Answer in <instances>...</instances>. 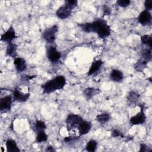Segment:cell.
Segmentation results:
<instances>
[{
	"label": "cell",
	"mask_w": 152,
	"mask_h": 152,
	"mask_svg": "<svg viewBox=\"0 0 152 152\" xmlns=\"http://www.w3.org/2000/svg\"><path fill=\"white\" fill-rule=\"evenodd\" d=\"M78 138V137H73V136H70V137H67L64 138V141L66 143H70L74 142L75 140H77Z\"/></svg>",
	"instance_id": "32"
},
{
	"label": "cell",
	"mask_w": 152,
	"mask_h": 152,
	"mask_svg": "<svg viewBox=\"0 0 152 152\" xmlns=\"http://www.w3.org/2000/svg\"><path fill=\"white\" fill-rule=\"evenodd\" d=\"M91 128V123L88 121H83L78 127L80 136L84 135L89 132Z\"/></svg>",
	"instance_id": "13"
},
{
	"label": "cell",
	"mask_w": 152,
	"mask_h": 152,
	"mask_svg": "<svg viewBox=\"0 0 152 152\" xmlns=\"http://www.w3.org/2000/svg\"><path fill=\"white\" fill-rule=\"evenodd\" d=\"M111 135H112V137H113V138H116V137L124 138V135H123V134L116 129L113 130V131L111 133Z\"/></svg>",
	"instance_id": "30"
},
{
	"label": "cell",
	"mask_w": 152,
	"mask_h": 152,
	"mask_svg": "<svg viewBox=\"0 0 152 152\" xmlns=\"http://www.w3.org/2000/svg\"><path fill=\"white\" fill-rule=\"evenodd\" d=\"M91 32L96 33L100 39L107 37L111 33L110 27L103 19H97L90 23Z\"/></svg>",
	"instance_id": "1"
},
{
	"label": "cell",
	"mask_w": 152,
	"mask_h": 152,
	"mask_svg": "<svg viewBox=\"0 0 152 152\" xmlns=\"http://www.w3.org/2000/svg\"><path fill=\"white\" fill-rule=\"evenodd\" d=\"M34 128L37 132L40 131L45 130L46 128V125L43 121L40 120H37L34 124Z\"/></svg>",
	"instance_id": "27"
},
{
	"label": "cell",
	"mask_w": 152,
	"mask_h": 152,
	"mask_svg": "<svg viewBox=\"0 0 152 152\" xmlns=\"http://www.w3.org/2000/svg\"><path fill=\"white\" fill-rule=\"evenodd\" d=\"M149 147H148V146L147 145H145L144 143H141L140 144V150L139 151H141V152H145V151H150L151 149H148Z\"/></svg>",
	"instance_id": "33"
},
{
	"label": "cell",
	"mask_w": 152,
	"mask_h": 152,
	"mask_svg": "<svg viewBox=\"0 0 152 152\" xmlns=\"http://www.w3.org/2000/svg\"><path fill=\"white\" fill-rule=\"evenodd\" d=\"M110 119V114L107 112H103L98 114L96 116V120L100 124H104L107 122Z\"/></svg>",
	"instance_id": "19"
},
{
	"label": "cell",
	"mask_w": 152,
	"mask_h": 152,
	"mask_svg": "<svg viewBox=\"0 0 152 152\" xmlns=\"http://www.w3.org/2000/svg\"><path fill=\"white\" fill-rule=\"evenodd\" d=\"M141 58L148 62L151 60V48H146L141 52Z\"/></svg>",
	"instance_id": "23"
},
{
	"label": "cell",
	"mask_w": 152,
	"mask_h": 152,
	"mask_svg": "<svg viewBox=\"0 0 152 152\" xmlns=\"http://www.w3.org/2000/svg\"><path fill=\"white\" fill-rule=\"evenodd\" d=\"M12 96L8 95L2 97L0 100V110L1 112H7L11 110L12 103Z\"/></svg>",
	"instance_id": "6"
},
{
	"label": "cell",
	"mask_w": 152,
	"mask_h": 152,
	"mask_svg": "<svg viewBox=\"0 0 152 152\" xmlns=\"http://www.w3.org/2000/svg\"><path fill=\"white\" fill-rule=\"evenodd\" d=\"M147 61L140 58L138 59L137 62L134 64V69L138 72H142L145 68H147Z\"/></svg>",
	"instance_id": "21"
},
{
	"label": "cell",
	"mask_w": 152,
	"mask_h": 152,
	"mask_svg": "<svg viewBox=\"0 0 152 152\" xmlns=\"http://www.w3.org/2000/svg\"><path fill=\"white\" fill-rule=\"evenodd\" d=\"M103 64V62L100 59L96 60L94 62H93L88 71V74H87L88 76L91 75L95 74L96 72H97L101 68Z\"/></svg>",
	"instance_id": "16"
},
{
	"label": "cell",
	"mask_w": 152,
	"mask_h": 152,
	"mask_svg": "<svg viewBox=\"0 0 152 152\" xmlns=\"http://www.w3.org/2000/svg\"><path fill=\"white\" fill-rule=\"evenodd\" d=\"M65 5L72 10V9L77 6L78 1L76 0H66L65 1Z\"/></svg>",
	"instance_id": "28"
},
{
	"label": "cell",
	"mask_w": 152,
	"mask_h": 152,
	"mask_svg": "<svg viewBox=\"0 0 152 152\" xmlns=\"http://www.w3.org/2000/svg\"><path fill=\"white\" fill-rule=\"evenodd\" d=\"M103 15H110V13H111V10L110 8L106 6V5H104L103 7Z\"/></svg>",
	"instance_id": "34"
},
{
	"label": "cell",
	"mask_w": 152,
	"mask_h": 152,
	"mask_svg": "<svg viewBox=\"0 0 152 152\" xmlns=\"http://www.w3.org/2000/svg\"><path fill=\"white\" fill-rule=\"evenodd\" d=\"M17 45L11 42L8 43L6 49V56L15 58L17 56Z\"/></svg>",
	"instance_id": "14"
},
{
	"label": "cell",
	"mask_w": 152,
	"mask_h": 152,
	"mask_svg": "<svg viewBox=\"0 0 152 152\" xmlns=\"http://www.w3.org/2000/svg\"><path fill=\"white\" fill-rule=\"evenodd\" d=\"M53 79L57 85L58 90L63 89L66 83L65 78L63 75H60L56 76Z\"/></svg>",
	"instance_id": "22"
},
{
	"label": "cell",
	"mask_w": 152,
	"mask_h": 152,
	"mask_svg": "<svg viewBox=\"0 0 152 152\" xmlns=\"http://www.w3.org/2000/svg\"><path fill=\"white\" fill-rule=\"evenodd\" d=\"M141 110L135 115L131 116L129 119V123L131 125H138L143 124L146 120V116L144 111V106L142 104L140 105Z\"/></svg>",
	"instance_id": "4"
},
{
	"label": "cell",
	"mask_w": 152,
	"mask_h": 152,
	"mask_svg": "<svg viewBox=\"0 0 152 152\" xmlns=\"http://www.w3.org/2000/svg\"><path fill=\"white\" fill-rule=\"evenodd\" d=\"M139 98H140V94L132 90L129 92L127 96V101L129 104H134L137 103Z\"/></svg>",
	"instance_id": "20"
},
{
	"label": "cell",
	"mask_w": 152,
	"mask_h": 152,
	"mask_svg": "<svg viewBox=\"0 0 152 152\" xmlns=\"http://www.w3.org/2000/svg\"><path fill=\"white\" fill-rule=\"evenodd\" d=\"M110 78L114 82L119 83L123 80L124 74L121 71L117 69H113L110 74Z\"/></svg>",
	"instance_id": "15"
},
{
	"label": "cell",
	"mask_w": 152,
	"mask_h": 152,
	"mask_svg": "<svg viewBox=\"0 0 152 152\" xmlns=\"http://www.w3.org/2000/svg\"><path fill=\"white\" fill-rule=\"evenodd\" d=\"M41 87L43 89V93L45 94H50L56 90H58L57 85L53 78L43 84L41 86Z\"/></svg>",
	"instance_id": "9"
},
{
	"label": "cell",
	"mask_w": 152,
	"mask_h": 152,
	"mask_svg": "<svg viewBox=\"0 0 152 152\" xmlns=\"http://www.w3.org/2000/svg\"><path fill=\"white\" fill-rule=\"evenodd\" d=\"M46 56L48 59L52 63H56L59 61L61 57V53L56 49L54 46H49L47 48Z\"/></svg>",
	"instance_id": "5"
},
{
	"label": "cell",
	"mask_w": 152,
	"mask_h": 152,
	"mask_svg": "<svg viewBox=\"0 0 152 152\" xmlns=\"http://www.w3.org/2000/svg\"><path fill=\"white\" fill-rule=\"evenodd\" d=\"M58 31V26L54 25L50 28L46 29L43 33V37L48 43L52 44L56 39V34Z\"/></svg>",
	"instance_id": "3"
},
{
	"label": "cell",
	"mask_w": 152,
	"mask_h": 152,
	"mask_svg": "<svg viewBox=\"0 0 152 152\" xmlns=\"http://www.w3.org/2000/svg\"><path fill=\"white\" fill-rule=\"evenodd\" d=\"M72 12V10L66 6L65 4L60 7L56 11V16L60 19H65L70 16Z\"/></svg>",
	"instance_id": "11"
},
{
	"label": "cell",
	"mask_w": 152,
	"mask_h": 152,
	"mask_svg": "<svg viewBox=\"0 0 152 152\" xmlns=\"http://www.w3.org/2000/svg\"><path fill=\"white\" fill-rule=\"evenodd\" d=\"M14 64L15 65L16 71L18 73H21L27 69L26 62L25 59L22 58H20V57L15 58L14 60Z\"/></svg>",
	"instance_id": "12"
},
{
	"label": "cell",
	"mask_w": 152,
	"mask_h": 152,
	"mask_svg": "<svg viewBox=\"0 0 152 152\" xmlns=\"http://www.w3.org/2000/svg\"><path fill=\"white\" fill-rule=\"evenodd\" d=\"M48 140V135L45 132V130L40 131L37 132L36 137V142L37 143H41L46 141Z\"/></svg>",
	"instance_id": "24"
},
{
	"label": "cell",
	"mask_w": 152,
	"mask_h": 152,
	"mask_svg": "<svg viewBox=\"0 0 152 152\" xmlns=\"http://www.w3.org/2000/svg\"><path fill=\"white\" fill-rule=\"evenodd\" d=\"M116 3L118 6L122 8H125L129 5L131 1L129 0H117Z\"/></svg>",
	"instance_id": "29"
},
{
	"label": "cell",
	"mask_w": 152,
	"mask_h": 152,
	"mask_svg": "<svg viewBox=\"0 0 152 152\" xmlns=\"http://www.w3.org/2000/svg\"><path fill=\"white\" fill-rule=\"evenodd\" d=\"M138 21L143 26L151 25L152 23V17L150 12L146 10L141 11L138 17Z\"/></svg>",
	"instance_id": "7"
},
{
	"label": "cell",
	"mask_w": 152,
	"mask_h": 152,
	"mask_svg": "<svg viewBox=\"0 0 152 152\" xmlns=\"http://www.w3.org/2000/svg\"><path fill=\"white\" fill-rule=\"evenodd\" d=\"M100 90L94 87H87L83 90V94L87 99H91L93 96L99 94Z\"/></svg>",
	"instance_id": "18"
},
{
	"label": "cell",
	"mask_w": 152,
	"mask_h": 152,
	"mask_svg": "<svg viewBox=\"0 0 152 152\" xmlns=\"http://www.w3.org/2000/svg\"><path fill=\"white\" fill-rule=\"evenodd\" d=\"M46 151H50V152H52V151H55V149L54 148V147L52 146V145H49L48 147H47L46 150Z\"/></svg>",
	"instance_id": "35"
},
{
	"label": "cell",
	"mask_w": 152,
	"mask_h": 152,
	"mask_svg": "<svg viewBox=\"0 0 152 152\" xmlns=\"http://www.w3.org/2000/svg\"><path fill=\"white\" fill-rule=\"evenodd\" d=\"M7 151L8 152H20V150L17 146L15 140L11 139L7 140L5 142Z\"/></svg>",
	"instance_id": "17"
},
{
	"label": "cell",
	"mask_w": 152,
	"mask_h": 152,
	"mask_svg": "<svg viewBox=\"0 0 152 152\" xmlns=\"http://www.w3.org/2000/svg\"><path fill=\"white\" fill-rule=\"evenodd\" d=\"M12 98L14 101L23 103L26 102L30 97V94L28 93H23L19 91L17 88L14 89L12 93Z\"/></svg>",
	"instance_id": "10"
},
{
	"label": "cell",
	"mask_w": 152,
	"mask_h": 152,
	"mask_svg": "<svg viewBox=\"0 0 152 152\" xmlns=\"http://www.w3.org/2000/svg\"><path fill=\"white\" fill-rule=\"evenodd\" d=\"M16 37L15 31L14 27L11 26L2 34L1 35V40L7 43H11Z\"/></svg>",
	"instance_id": "8"
},
{
	"label": "cell",
	"mask_w": 152,
	"mask_h": 152,
	"mask_svg": "<svg viewBox=\"0 0 152 152\" xmlns=\"http://www.w3.org/2000/svg\"><path fill=\"white\" fill-rule=\"evenodd\" d=\"M83 121L82 117L75 114L69 115L65 121V124L68 129L72 130L74 128H77L80 124Z\"/></svg>",
	"instance_id": "2"
},
{
	"label": "cell",
	"mask_w": 152,
	"mask_h": 152,
	"mask_svg": "<svg viewBox=\"0 0 152 152\" xmlns=\"http://www.w3.org/2000/svg\"><path fill=\"white\" fill-rule=\"evenodd\" d=\"M151 36L148 34H145L141 37V42L143 45L148 46L149 48H151L152 46V40Z\"/></svg>",
	"instance_id": "26"
},
{
	"label": "cell",
	"mask_w": 152,
	"mask_h": 152,
	"mask_svg": "<svg viewBox=\"0 0 152 152\" xmlns=\"http://www.w3.org/2000/svg\"><path fill=\"white\" fill-rule=\"evenodd\" d=\"M145 10L147 11H150L152 9V0H146L144 2Z\"/></svg>",
	"instance_id": "31"
},
{
	"label": "cell",
	"mask_w": 152,
	"mask_h": 152,
	"mask_svg": "<svg viewBox=\"0 0 152 152\" xmlns=\"http://www.w3.org/2000/svg\"><path fill=\"white\" fill-rule=\"evenodd\" d=\"M97 147V142L96 140H91L88 141L86 146V150L89 152L95 151Z\"/></svg>",
	"instance_id": "25"
}]
</instances>
